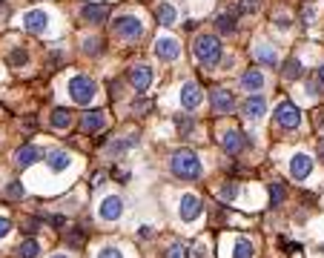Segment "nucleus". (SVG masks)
Segmentation results:
<instances>
[{"mask_svg": "<svg viewBox=\"0 0 324 258\" xmlns=\"http://www.w3.org/2000/svg\"><path fill=\"white\" fill-rule=\"evenodd\" d=\"M169 169H172V175L181 181H195L201 178V161H198V155H195L193 149H178L172 152V158H169Z\"/></svg>", "mask_w": 324, "mask_h": 258, "instance_id": "nucleus-1", "label": "nucleus"}, {"mask_svg": "<svg viewBox=\"0 0 324 258\" xmlns=\"http://www.w3.org/2000/svg\"><path fill=\"white\" fill-rule=\"evenodd\" d=\"M193 52H195V58H198V63L215 66V63L221 61V55H224V46H221V40L215 35H198L193 43Z\"/></svg>", "mask_w": 324, "mask_h": 258, "instance_id": "nucleus-2", "label": "nucleus"}, {"mask_svg": "<svg viewBox=\"0 0 324 258\" xmlns=\"http://www.w3.org/2000/svg\"><path fill=\"white\" fill-rule=\"evenodd\" d=\"M95 95H98V83L92 78H86V75H75V78L69 80V98L75 100V104L86 107V104H92Z\"/></svg>", "mask_w": 324, "mask_h": 258, "instance_id": "nucleus-3", "label": "nucleus"}, {"mask_svg": "<svg viewBox=\"0 0 324 258\" xmlns=\"http://www.w3.org/2000/svg\"><path fill=\"white\" fill-rule=\"evenodd\" d=\"M112 32L118 37H123V40H138V37L144 35V26H141L138 18H132V15H121V18L112 23Z\"/></svg>", "mask_w": 324, "mask_h": 258, "instance_id": "nucleus-4", "label": "nucleus"}, {"mask_svg": "<svg viewBox=\"0 0 324 258\" xmlns=\"http://www.w3.org/2000/svg\"><path fill=\"white\" fill-rule=\"evenodd\" d=\"M275 124L284 126V129H296V126L301 124V112H298L296 104H290V100L279 104V107H275Z\"/></svg>", "mask_w": 324, "mask_h": 258, "instance_id": "nucleus-5", "label": "nucleus"}, {"mask_svg": "<svg viewBox=\"0 0 324 258\" xmlns=\"http://www.w3.org/2000/svg\"><path fill=\"white\" fill-rule=\"evenodd\" d=\"M210 104H212V112L215 115H229L233 109H236V98H233V92L229 89H212L210 95Z\"/></svg>", "mask_w": 324, "mask_h": 258, "instance_id": "nucleus-6", "label": "nucleus"}, {"mask_svg": "<svg viewBox=\"0 0 324 258\" xmlns=\"http://www.w3.org/2000/svg\"><path fill=\"white\" fill-rule=\"evenodd\" d=\"M310 172H313V158L304 155V152L293 155V161H290V175L296 181H304V178H310Z\"/></svg>", "mask_w": 324, "mask_h": 258, "instance_id": "nucleus-7", "label": "nucleus"}, {"mask_svg": "<svg viewBox=\"0 0 324 258\" xmlns=\"http://www.w3.org/2000/svg\"><path fill=\"white\" fill-rule=\"evenodd\" d=\"M178 215H181V221H195V218L201 215V198H198V195H193V192H187V195L181 198Z\"/></svg>", "mask_w": 324, "mask_h": 258, "instance_id": "nucleus-8", "label": "nucleus"}, {"mask_svg": "<svg viewBox=\"0 0 324 258\" xmlns=\"http://www.w3.org/2000/svg\"><path fill=\"white\" fill-rule=\"evenodd\" d=\"M155 55L161 58V61H175L178 55H181V46H178L175 37L164 35V37H158L155 40Z\"/></svg>", "mask_w": 324, "mask_h": 258, "instance_id": "nucleus-9", "label": "nucleus"}, {"mask_svg": "<svg viewBox=\"0 0 324 258\" xmlns=\"http://www.w3.org/2000/svg\"><path fill=\"white\" fill-rule=\"evenodd\" d=\"M46 26H49V15L40 9H32L23 15V29L26 32H35V35H40V32H46Z\"/></svg>", "mask_w": 324, "mask_h": 258, "instance_id": "nucleus-10", "label": "nucleus"}, {"mask_svg": "<svg viewBox=\"0 0 324 258\" xmlns=\"http://www.w3.org/2000/svg\"><path fill=\"white\" fill-rule=\"evenodd\" d=\"M264 109H267V100H264L261 95H250V98L241 104V115H244L247 121H258V118L264 115Z\"/></svg>", "mask_w": 324, "mask_h": 258, "instance_id": "nucleus-11", "label": "nucleus"}, {"mask_svg": "<svg viewBox=\"0 0 324 258\" xmlns=\"http://www.w3.org/2000/svg\"><path fill=\"white\" fill-rule=\"evenodd\" d=\"M129 83L138 92H147L149 83H152V69L144 66V63H141V66H132V69H129Z\"/></svg>", "mask_w": 324, "mask_h": 258, "instance_id": "nucleus-12", "label": "nucleus"}, {"mask_svg": "<svg viewBox=\"0 0 324 258\" xmlns=\"http://www.w3.org/2000/svg\"><path fill=\"white\" fill-rule=\"evenodd\" d=\"M123 215V201L118 195H109L104 198V204H101V218L104 221H118Z\"/></svg>", "mask_w": 324, "mask_h": 258, "instance_id": "nucleus-13", "label": "nucleus"}, {"mask_svg": "<svg viewBox=\"0 0 324 258\" xmlns=\"http://www.w3.org/2000/svg\"><path fill=\"white\" fill-rule=\"evenodd\" d=\"M104 112L101 109H95V112H86V115L80 118V132L83 135H95V132H101L104 129Z\"/></svg>", "mask_w": 324, "mask_h": 258, "instance_id": "nucleus-14", "label": "nucleus"}, {"mask_svg": "<svg viewBox=\"0 0 324 258\" xmlns=\"http://www.w3.org/2000/svg\"><path fill=\"white\" fill-rule=\"evenodd\" d=\"M106 15H109V6H106V3H86V6L80 9V18L86 20V23H104Z\"/></svg>", "mask_w": 324, "mask_h": 258, "instance_id": "nucleus-15", "label": "nucleus"}, {"mask_svg": "<svg viewBox=\"0 0 324 258\" xmlns=\"http://www.w3.org/2000/svg\"><path fill=\"white\" fill-rule=\"evenodd\" d=\"M72 164L69 158V152H63V149H52V152H46V167L52 169V172H66Z\"/></svg>", "mask_w": 324, "mask_h": 258, "instance_id": "nucleus-16", "label": "nucleus"}, {"mask_svg": "<svg viewBox=\"0 0 324 258\" xmlns=\"http://www.w3.org/2000/svg\"><path fill=\"white\" fill-rule=\"evenodd\" d=\"M198 104H201V86H198V83H184V86H181V107L195 109Z\"/></svg>", "mask_w": 324, "mask_h": 258, "instance_id": "nucleus-17", "label": "nucleus"}, {"mask_svg": "<svg viewBox=\"0 0 324 258\" xmlns=\"http://www.w3.org/2000/svg\"><path fill=\"white\" fill-rule=\"evenodd\" d=\"M221 146H224L229 155H238V152L247 146V141H244V135L238 132V129H229V132H224V138H221Z\"/></svg>", "mask_w": 324, "mask_h": 258, "instance_id": "nucleus-18", "label": "nucleus"}, {"mask_svg": "<svg viewBox=\"0 0 324 258\" xmlns=\"http://www.w3.org/2000/svg\"><path fill=\"white\" fill-rule=\"evenodd\" d=\"M35 161H40V149H37V146H32V143H26V146H20V149L15 152V164H18L20 169L32 167Z\"/></svg>", "mask_w": 324, "mask_h": 258, "instance_id": "nucleus-19", "label": "nucleus"}, {"mask_svg": "<svg viewBox=\"0 0 324 258\" xmlns=\"http://www.w3.org/2000/svg\"><path fill=\"white\" fill-rule=\"evenodd\" d=\"M241 89H244V92H261L264 89L261 69H247L244 75H241Z\"/></svg>", "mask_w": 324, "mask_h": 258, "instance_id": "nucleus-20", "label": "nucleus"}, {"mask_svg": "<svg viewBox=\"0 0 324 258\" xmlns=\"http://www.w3.org/2000/svg\"><path fill=\"white\" fill-rule=\"evenodd\" d=\"M155 18H158V23H161V26H175L178 12H175V6H172V3H161V6L155 9Z\"/></svg>", "mask_w": 324, "mask_h": 258, "instance_id": "nucleus-21", "label": "nucleus"}, {"mask_svg": "<svg viewBox=\"0 0 324 258\" xmlns=\"http://www.w3.org/2000/svg\"><path fill=\"white\" fill-rule=\"evenodd\" d=\"M253 58H255V61H258V63H267V66H275V63H279V55H275V49H270V46H267V43L255 46Z\"/></svg>", "mask_w": 324, "mask_h": 258, "instance_id": "nucleus-22", "label": "nucleus"}, {"mask_svg": "<svg viewBox=\"0 0 324 258\" xmlns=\"http://www.w3.org/2000/svg\"><path fill=\"white\" fill-rule=\"evenodd\" d=\"M215 26H218V32H224V35H233V32L238 29L236 15H229V12H221L218 18H215Z\"/></svg>", "mask_w": 324, "mask_h": 258, "instance_id": "nucleus-23", "label": "nucleus"}, {"mask_svg": "<svg viewBox=\"0 0 324 258\" xmlns=\"http://www.w3.org/2000/svg\"><path fill=\"white\" fill-rule=\"evenodd\" d=\"M135 143H138V135H129L126 141H109L106 143V152H109V155H121V152L132 149Z\"/></svg>", "mask_w": 324, "mask_h": 258, "instance_id": "nucleus-24", "label": "nucleus"}, {"mask_svg": "<svg viewBox=\"0 0 324 258\" xmlns=\"http://www.w3.org/2000/svg\"><path fill=\"white\" fill-rule=\"evenodd\" d=\"M37 252H40V244H37L35 238L20 241V247H18V258H37Z\"/></svg>", "mask_w": 324, "mask_h": 258, "instance_id": "nucleus-25", "label": "nucleus"}, {"mask_svg": "<svg viewBox=\"0 0 324 258\" xmlns=\"http://www.w3.org/2000/svg\"><path fill=\"white\" fill-rule=\"evenodd\" d=\"M281 75L287 80H298L301 75H304V69H301V61H296V58H290L287 63H284V69H281Z\"/></svg>", "mask_w": 324, "mask_h": 258, "instance_id": "nucleus-26", "label": "nucleus"}, {"mask_svg": "<svg viewBox=\"0 0 324 258\" xmlns=\"http://www.w3.org/2000/svg\"><path fill=\"white\" fill-rule=\"evenodd\" d=\"M52 126L55 129H69L72 126V112L69 109H55L52 112Z\"/></svg>", "mask_w": 324, "mask_h": 258, "instance_id": "nucleus-27", "label": "nucleus"}, {"mask_svg": "<svg viewBox=\"0 0 324 258\" xmlns=\"http://www.w3.org/2000/svg\"><path fill=\"white\" fill-rule=\"evenodd\" d=\"M255 255V247L250 238H238L236 241V252H233V258H253Z\"/></svg>", "mask_w": 324, "mask_h": 258, "instance_id": "nucleus-28", "label": "nucleus"}, {"mask_svg": "<svg viewBox=\"0 0 324 258\" xmlns=\"http://www.w3.org/2000/svg\"><path fill=\"white\" fill-rule=\"evenodd\" d=\"M83 52L92 55V58H98V55L104 52V43H101V37H86V40H83Z\"/></svg>", "mask_w": 324, "mask_h": 258, "instance_id": "nucleus-29", "label": "nucleus"}, {"mask_svg": "<svg viewBox=\"0 0 324 258\" xmlns=\"http://www.w3.org/2000/svg\"><path fill=\"white\" fill-rule=\"evenodd\" d=\"M6 198H12V201H23V198H26L23 184H20V181H12L9 187H6Z\"/></svg>", "mask_w": 324, "mask_h": 258, "instance_id": "nucleus-30", "label": "nucleus"}, {"mask_svg": "<svg viewBox=\"0 0 324 258\" xmlns=\"http://www.w3.org/2000/svg\"><path fill=\"white\" fill-rule=\"evenodd\" d=\"M221 201H236L238 198V184L236 181H227V184H224V187H221Z\"/></svg>", "mask_w": 324, "mask_h": 258, "instance_id": "nucleus-31", "label": "nucleus"}, {"mask_svg": "<svg viewBox=\"0 0 324 258\" xmlns=\"http://www.w3.org/2000/svg\"><path fill=\"white\" fill-rule=\"evenodd\" d=\"M175 129H178L181 135H190V132L195 129L193 118H190V115H178V118H175Z\"/></svg>", "mask_w": 324, "mask_h": 258, "instance_id": "nucleus-32", "label": "nucleus"}, {"mask_svg": "<svg viewBox=\"0 0 324 258\" xmlns=\"http://www.w3.org/2000/svg\"><path fill=\"white\" fill-rule=\"evenodd\" d=\"M164 258H190V247H187V244H172V247L164 252Z\"/></svg>", "mask_w": 324, "mask_h": 258, "instance_id": "nucleus-33", "label": "nucleus"}, {"mask_svg": "<svg viewBox=\"0 0 324 258\" xmlns=\"http://www.w3.org/2000/svg\"><path fill=\"white\" fill-rule=\"evenodd\" d=\"M270 201H272V207H281V204H284V187H281L279 181H275V184H270Z\"/></svg>", "mask_w": 324, "mask_h": 258, "instance_id": "nucleus-34", "label": "nucleus"}, {"mask_svg": "<svg viewBox=\"0 0 324 258\" xmlns=\"http://www.w3.org/2000/svg\"><path fill=\"white\" fill-rule=\"evenodd\" d=\"M26 61H29L26 49H12V55H9V63H12V66H23Z\"/></svg>", "mask_w": 324, "mask_h": 258, "instance_id": "nucleus-35", "label": "nucleus"}, {"mask_svg": "<svg viewBox=\"0 0 324 258\" xmlns=\"http://www.w3.org/2000/svg\"><path fill=\"white\" fill-rule=\"evenodd\" d=\"M258 9V0H238V12L241 15H253Z\"/></svg>", "mask_w": 324, "mask_h": 258, "instance_id": "nucleus-36", "label": "nucleus"}, {"mask_svg": "<svg viewBox=\"0 0 324 258\" xmlns=\"http://www.w3.org/2000/svg\"><path fill=\"white\" fill-rule=\"evenodd\" d=\"M66 244H69V247H80V244H83V230H72L69 235H66Z\"/></svg>", "mask_w": 324, "mask_h": 258, "instance_id": "nucleus-37", "label": "nucleus"}, {"mask_svg": "<svg viewBox=\"0 0 324 258\" xmlns=\"http://www.w3.org/2000/svg\"><path fill=\"white\" fill-rule=\"evenodd\" d=\"M40 227H43V221H40V218H26V221H23V230H26L29 235H32V232H37Z\"/></svg>", "mask_w": 324, "mask_h": 258, "instance_id": "nucleus-38", "label": "nucleus"}, {"mask_svg": "<svg viewBox=\"0 0 324 258\" xmlns=\"http://www.w3.org/2000/svg\"><path fill=\"white\" fill-rule=\"evenodd\" d=\"M98 258H123V252L118 247H104L101 252H98Z\"/></svg>", "mask_w": 324, "mask_h": 258, "instance_id": "nucleus-39", "label": "nucleus"}, {"mask_svg": "<svg viewBox=\"0 0 324 258\" xmlns=\"http://www.w3.org/2000/svg\"><path fill=\"white\" fill-rule=\"evenodd\" d=\"M195 258H210V247H207V241H201V244H195Z\"/></svg>", "mask_w": 324, "mask_h": 258, "instance_id": "nucleus-40", "label": "nucleus"}, {"mask_svg": "<svg viewBox=\"0 0 324 258\" xmlns=\"http://www.w3.org/2000/svg\"><path fill=\"white\" fill-rule=\"evenodd\" d=\"M12 232V221L6 218V215H0V238H6Z\"/></svg>", "mask_w": 324, "mask_h": 258, "instance_id": "nucleus-41", "label": "nucleus"}, {"mask_svg": "<svg viewBox=\"0 0 324 258\" xmlns=\"http://www.w3.org/2000/svg\"><path fill=\"white\" fill-rule=\"evenodd\" d=\"M104 184H106V175H104V172H98L95 178H92V189H101Z\"/></svg>", "mask_w": 324, "mask_h": 258, "instance_id": "nucleus-42", "label": "nucleus"}, {"mask_svg": "<svg viewBox=\"0 0 324 258\" xmlns=\"http://www.w3.org/2000/svg\"><path fill=\"white\" fill-rule=\"evenodd\" d=\"M49 224H52V227H63L66 218H63V215H55V218H49Z\"/></svg>", "mask_w": 324, "mask_h": 258, "instance_id": "nucleus-43", "label": "nucleus"}, {"mask_svg": "<svg viewBox=\"0 0 324 258\" xmlns=\"http://www.w3.org/2000/svg\"><path fill=\"white\" fill-rule=\"evenodd\" d=\"M112 175H115V178H121V181H126V169H115Z\"/></svg>", "mask_w": 324, "mask_h": 258, "instance_id": "nucleus-44", "label": "nucleus"}, {"mask_svg": "<svg viewBox=\"0 0 324 258\" xmlns=\"http://www.w3.org/2000/svg\"><path fill=\"white\" fill-rule=\"evenodd\" d=\"M318 158H321V164H324V138L318 141Z\"/></svg>", "mask_w": 324, "mask_h": 258, "instance_id": "nucleus-45", "label": "nucleus"}, {"mask_svg": "<svg viewBox=\"0 0 324 258\" xmlns=\"http://www.w3.org/2000/svg\"><path fill=\"white\" fill-rule=\"evenodd\" d=\"M318 83H321V86H324V66H321V69H318Z\"/></svg>", "mask_w": 324, "mask_h": 258, "instance_id": "nucleus-46", "label": "nucleus"}, {"mask_svg": "<svg viewBox=\"0 0 324 258\" xmlns=\"http://www.w3.org/2000/svg\"><path fill=\"white\" fill-rule=\"evenodd\" d=\"M52 258H69V255H63V252H58V255H52Z\"/></svg>", "mask_w": 324, "mask_h": 258, "instance_id": "nucleus-47", "label": "nucleus"}, {"mask_svg": "<svg viewBox=\"0 0 324 258\" xmlns=\"http://www.w3.org/2000/svg\"><path fill=\"white\" fill-rule=\"evenodd\" d=\"M321 255H324V247H321Z\"/></svg>", "mask_w": 324, "mask_h": 258, "instance_id": "nucleus-48", "label": "nucleus"}]
</instances>
